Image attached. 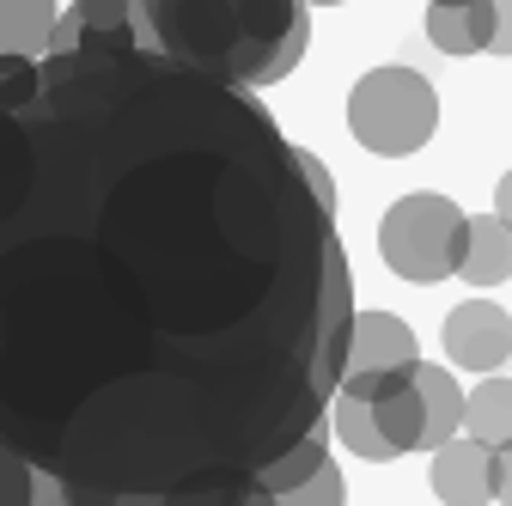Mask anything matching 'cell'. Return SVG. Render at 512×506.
Here are the masks:
<instances>
[{
	"instance_id": "30bf717a",
	"label": "cell",
	"mask_w": 512,
	"mask_h": 506,
	"mask_svg": "<svg viewBox=\"0 0 512 506\" xmlns=\"http://www.w3.org/2000/svg\"><path fill=\"white\" fill-rule=\"evenodd\" d=\"M458 275L470 287H500L512 275V226L500 214H464V257H458Z\"/></svg>"
},
{
	"instance_id": "9c48e42d",
	"label": "cell",
	"mask_w": 512,
	"mask_h": 506,
	"mask_svg": "<svg viewBox=\"0 0 512 506\" xmlns=\"http://www.w3.org/2000/svg\"><path fill=\"white\" fill-rule=\"evenodd\" d=\"M494 37V0H427V43L439 55H482Z\"/></svg>"
},
{
	"instance_id": "4fadbf2b",
	"label": "cell",
	"mask_w": 512,
	"mask_h": 506,
	"mask_svg": "<svg viewBox=\"0 0 512 506\" xmlns=\"http://www.w3.org/2000/svg\"><path fill=\"white\" fill-rule=\"evenodd\" d=\"M330 427L342 433V446H348L354 458H366V464H397V452L384 446V433L372 427V409H366V397H348V391H336V397H330Z\"/></svg>"
},
{
	"instance_id": "44dd1931",
	"label": "cell",
	"mask_w": 512,
	"mask_h": 506,
	"mask_svg": "<svg viewBox=\"0 0 512 506\" xmlns=\"http://www.w3.org/2000/svg\"><path fill=\"white\" fill-rule=\"evenodd\" d=\"M305 7H342V0H305Z\"/></svg>"
},
{
	"instance_id": "9a60e30c",
	"label": "cell",
	"mask_w": 512,
	"mask_h": 506,
	"mask_svg": "<svg viewBox=\"0 0 512 506\" xmlns=\"http://www.w3.org/2000/svg\"><path fill=\"white\" fill-rule=\"evenodd\" d=\"M324 458H330V433H305L299 446H287V452L263 470V482H256V500H287V488L305 482Z\"/></svg>"
},
{
	"instance_id": "ba28073f",
	"label": "cell",
	"mask_w": 512,
	"mask_h": 506,
	"mask_svg": "<svg viewBox=\"0 0 512 506\" xmlns=\"http://www.w3.org/2000/svg\"><path fill=\"white\" fill-rule=\"evenodd\" d=\"M433 494L439 500H458V506H476V500H494V446L470 433H452L433 446Z\"/></svg>"
},
{
	"instance_id": "e0dca14e",
	"label": "cell",
	"mask_w": 512,
	"mask_h": 506,
	"mask_svg": "<svg viewBox=\"0 0 512 506\" xmlns=\"http://www.w3.org/2000/svg\"><path fill=\"white\" fill-rule=\"evenodd\" d=\"M31 494H37V470L0 439V506H7V500H31Z\"/></svg>"
},
{
	"instance_id": "8992f818",
	"label": "cell",
	"mask_w": 512,
	"mask_h": 506,
	"mask_svg": "<svg viewBox=\"0 0 512 506\" xmlns=\"http://www.w3.org/2000/svg\"><path fill=\"white\" fill-rule=\"evenodd\" d=\"M439 342H445V354H452V366H464V372H494V366L512 354V318H506L500 305H488V299H464V305L445 311Z\"/></svg>"
},
{
	"instance_id": "7a4b0ae2",
	"label": "cell",
	"mask_w": 512,
	"mask_h": 506,
	"mask_svg": "<svg viewBox=\"0 0 512 506\" xmlns=\"http://www.w3.org/2000/svg\"><path fill=\"white\" fill-rule=\"evenodd\" d=\"M153 43L232 86H281L311 43L305 0H147Z\"/></svg>"
},
{
	"instance_id": "ffe728a7",
	"label": "cell",
	"mask_w": 512,
	"mask_h": 506,
	"mask_svg": "<svg viewBox=\"0 0 512 506\" xmlns=\"http://www.w3.org/2000/svg\"><path fill=\"white\" fill-rule=\"evenodd\" d=\"M494 214L512 226V171H506V177H500V189H494Z\"/></svg>"
},
{
	"instance_id": "5b68a950",
	"label": "cell",
	"mask_w": 512,
	"mask_h": 506,
	"mask_svg": "<svg viewBox=\"0 0 512 506\" xmlns=\"http://www.w3.org/2000/svg\"><path fill=\"white\" fill-rule=\"evenodd\" d=\"M135 37H153L147 0H74V7H55V25H49V49L135 43Z\"/></svg>"
},
{
	"instance_id": "7c38bea8",
	"label": "cell",
	"mask_w": 512,
	"mask_h": 506,
	"mask_svg": "<svg viewBox=\"0 0 512 506\" xmlns=\"http://www.w3.org/2000/svg\"><path fill=\"white\" fill-rule=\"evenodd\" d=\"M458 433L482 439V446H506L512 439V378L482 372V385L464 397V427Z\"/></svg>"
},
{
	"instance_id": "2e32d148",
	"label": "cell",
	"mask_w": 512,
	"mask_h": 506,
	"mask_svg": "<svg viewBox=\"0 0 512 506\" xmlns=\"http://www.w3.org/2000/svg\"><path fill=\"white\" fill-rule=\"evenodd\" d=\"M342 494H348V488H342V470H336L330 458L317 464L305 482H293V488H287V500H299V506H330V500H342Z\"/></svg>"
},
{
	"instance_id": "d6986e66",
	"label": "cell",
	"mask_w": 512,
	"mask_h": 506,
	"mask_svg": "<svg viewBox=\"0 0 512 506\" xmlns=\"http://www.w3.org/2000/svg\"><path fill=\"white\" fill-rule=\"evenodd\" d=\"M494 500H512V439L494 446Z\"/></svg>"
},
{
	"instance_id": "5bb4252c",
	"label": "cell",
	"mask_w": 512,
	"mask_h": 506,
	"mask_svg": "<svg viewBox=\"0 0 512 506\" xmlns=\"http://www.w3.org/2000/svg\"><path fill=\"white\" fill-rule=\"evenodd\" d=\"M49 25H55V0H0V55L7 49L43 55L49 49Z\"/></svg>"
},
{
	"instance_id": "277c9868",
	"label": "cell",
	"mask_w": 512,
	"mask_h": 506,
	"mask_svg": "<svg viewBox=\"0 0 512 506\" xmlns=\"http://www.w3.org/2000/svg\"><path fill=\"white\" fill-rule=\"evenodd\" d=\"M378 257L391 275L433 287L445 275H458L464 257V208L452 196H433V189H415V196L391 202L378 220Z\"/></svg>"
},
{
	"instance_id": "6da1fadb",
	"label": "cell",
	"mask_w": 512,
	"mask_h": 506,
	"mask_svg": "<svg viewBox=\"0 0 512 506\" xmlns=\"http://www.w3.org/2000/svg\"><path fill=\"white\" fill-rule=\"evenodd\" d=\"M348 324L336 183L250 86L135 37L0 104V439L43 500H256Z\"/></svg>"
},
{
	"instance_id": "52a82bcc",
	"label": "cell",
	"mask_w": 512,
	"mask_h": 506,
	"mask_svg": "<svg viewBox=\"0 0 512 506\" xmlns=\"http://www.w3.org/2000/svg\"><path fill=\"white\" fill-rule=\"evenodd\" d=\"M421 348H415V330L391 311H354L348 324V354H342V378H372V372H397V366H415ZM336 378V385H342Z\"/></svg>"
},
{
	"instance_id": "8fae6325",
	"label": "cell",
	"mask_w": 512,
	"mask_h": 506,
	"mask_svg": "<svg viewBox=\"0 0 512 506\" xmlns=\"http://www.w3.org/2000/svg\"><path fill=\"white\" fill-rule=\"evenodd\" d=\"M415 385H421V409H427L421 452H433L439 439H452L464 427V391H458V378L445 366H433V360H415Z\"/></svg>"
},
{
	"instance_id": "3957f363",
	"label": "cell",
	"mask_w": 512,
	"mask_h": 506,
	"mask_svg": "<svg viewBox=\"0 0 512 506\" xmlns=\"http://www.w3.org/2000/svg\"><path fill=\"white\" fill-rule=\"evenodd\" d=\"M348 129L378 159H409L439 129V92L415 68H372L348 92Z\"/></svg>"
},
{
	"instance_id": "ac0fdd59",
	"label": "cell",
	"mask_w": 512,
	"mask_h": 506,
	"mask_svg": "<svg viewBox=\"0 0 512 506\" xmlns=\"http://www.w3.org/2000/svg\"><path fill=\"white\" fill-rule=\"evenodd\" d=\"M494 55H512V0H494V37H488Z\"/></svg>"
}]
</instances>
